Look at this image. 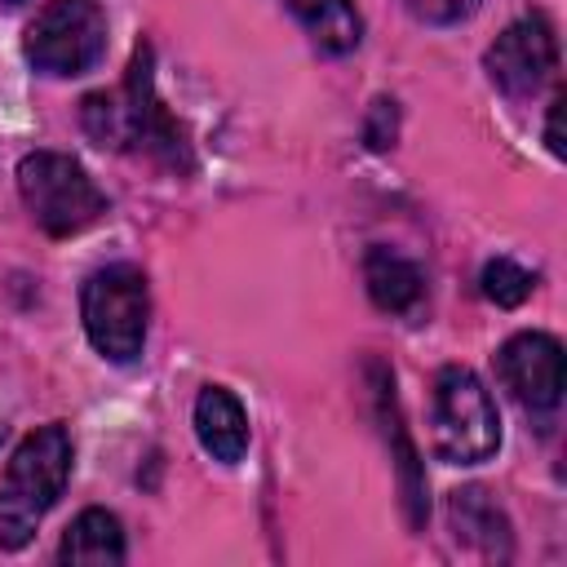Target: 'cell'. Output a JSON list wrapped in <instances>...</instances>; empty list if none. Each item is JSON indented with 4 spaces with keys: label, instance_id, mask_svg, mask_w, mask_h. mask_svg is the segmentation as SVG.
I'll use <instances>...</instances> for the list:
<instances>
[{
    "label": "cell",
    "instance_id": "7c38bea8",
    "mask_svg": "<svg viewBox=\"0 0 567 567\" xmlns=\"http://www.w3.org/2000/svg\"><path fill=\"white\" fill-rule=\"evenodd\" d=\"M292 9V18L306 27V35L315 40V49L323 53H350L363 40V18L350 0H284Z\"/></svg>",
    "mask_w": 567,
    "mask_h": 567
},
{
    "label": "cell",
    "instance_id": "e0dca14e",
    "mask_svg": "<svg viewBox=\"0 0 567 567\" xmlns=\"http://www.w3.org/2000/svg\"><path fill=\"white\" fill-rule=\"evenodd\" d=\"M558 115H563V97L549 106V124H545V142H549V151L563 159V137H558Z\"/></svg>",
    "mask_w": 567,
    "mask_h": 567
},
{
    "label": "cell",
    "instance_id": "6da1fadb",
    "mask_svg": "<svg viewBox=\"0 0 567 567\" xmlns=\"http://www.w3.org/2000/svg\"><path fill=\"white\" fill-rule=\"evenodd\" d=\"M80 120H84V133L97 146H111V151H151L155 159L186 164L182 128L173 124V115L155 97V75H151V49L146 44H137V53H133L128 75H124L120 89H111V93L102 89V93H89L80 102Z\"/></svg>",
    "mask_w": 567,
    "mask_h": 567
},
{
    "label": "cell",
    "instance_id": "ac0fdd59",
    "mask_svg": "<svg viewBox=\"0 0 567 567\" xmlns=\"http://www.w3.org/2000/svg\"><path fill=\"white\" fill-rule=\"evenodd\" d=\"M0 443H4V421H0Z\"/></svg>",
    "mask_w": 567,
    "mask_h": 567
},
{
    "label": "cell",
    "instance_id": "3957f363",
    "mask_svg": "<svg viewBox=\"0 0 567 567\" xmlns=\"http://www.w3.org/2000/svg\"><path fill=\"white\" fill-rule=\"evenodd\" d=\"M18 190H22V204L35 217V226L44 235H53V239L80 235L106 213V195L97 190V182L84 173V164H75L62 151L22 155Z\"/></svg>",
    "mask_w": 567,
    "mask_h": 567
},
{
    "label": "cell",
    "instance_id": "4fadbf2b",
    "mask_svg": "<svg viewBox=\"0 0 567 567\" xmlns=\"http://www.w3.org/2000/svg\"><path fill=\"white\" fill-rule=\"evenodd\" d=\"M447 514H452L456 536L483 545L487 558H509V523H505V514L496 509V501H492L483 487H461V492H452Z\"/></svg>",
    "mask_w": 567,
    "mask_h": 567
},
{
    "label": "cell",
    "instance_id": "5b68a950",
    "mask_svg": "<svg viewBox=\"0 0 567 567\" xmlns=\"http://www.w3.org/2000/svg\"><path fill=\"white\" fill-rule=\"evenodd\" d=\"M501 447V416L487 394V385L461 368L447 363L434 377V452L447 465H478Z\"/></svg>",
    "mask_w": 567,
    "mask_h": 567
},
{
    "label": "cell",
    "instance_id": "ba28073f",
    "mask_svg": "<svg viewBox=\"0 0 567 567\" xmlns=\"http://www.w3.org/2000/svg\"><path fill=\"white\" fill-rule=\"evenodd\" d=\"M496 377L527 412H554L563 399V346L549 332H518L496 350Z\"/></svg>",
    "mask_w": 567,
    "mask_h": 567
},
{
    "label": "cell",
    "instance_id": "52a82bcc",
    "mask_svg": "<svg viewBox=\"0 0 567 567\" xmlns=\"http://www.w3.org/2000/svg\"><path fill=\"white\" fill-rule=\"evenodd\" d=\"M487 80L514 97V102H527L536 97L554 66H558V44H554V31L545 18H518L514 27H505L496 35V44L487 49Z\"/></svg>",
    "mask_w": 567,
    "mask_h": 567
},
{
    "label": "cell",
    "instance_id": "8fae6325",
    "mask_svg": "<svg viewBox=\"0 0 567 567\" xmlns=\"http://www.w3.org/2000/svg\"><path fill=\"white\" fill-rule=\"evenodd\" d=\"M58 558L62 563H84V567H115L124 563V527L111 509H84L62 545H58Z\"/></svg>",
    "mask_w": 567,
    "mask_h": 567
},
{
    "label": "cell",
    "instance_id": "9a60e30c",
    "mask_svg": "<svg viewBox=\"0 0 567 567\" xmlns=\"http://www.w3.org/2000/svg\"><path fill=\"white\" fill-rule=\"evenodd\" d=\"M532 288H536V275L527 266H518L514 257H496L483 266V292H487V301H496L505 310L523 306L532 297Z\"/></svg>",
    "mask_w": 567,
    "mask_h": 567
},
{
    "label": "cell",
    "instance_id": "277c9868",
    "mask_svg": "<svg viewBox=\"0 0 567 567\" xmlns=\"http://www.w3.org/2000/svg\"><path fill=\"white\" fill-rule=\"evenodd\" d=\"M80 315H84V332L102 359L133 363L146 346V319H151L146 275L128 261L93 270L80 292Z\"/></svg>",
    "mask_w": 567,
    "mask_h": 567
},
{
    "label": "cell",
    "instance_id": "d6986e66",
    "mask_svg": "<svg viewBox=\"0 0 567 567\" xmlns=\"http://www.w3.org/2000/svg\"><path fill=\"white\" fill-rule=\"evenodd\" d=\"M4 4H22V0H4Z\"/></svg>",
    "mask_w": 567,
    "mask_h": 567
},
{
    "label": "cell",
    "instance_id": "7a4b0ae2",
    "mask_svg": "<svg viewBox=\"0 0 567 567\" xmlns=\"http://www.w3.org/2000/svg\"><path fill=\"white\" fill-rule=\"evenodd\" d=\"M71 434L62 425H40L27 434L0 478V549H22L35 532V523L53 509L71 478Z\"/></svg>",
    "mask_w": 567,
    "mask_h": 567
},
{
    "label": "cell",
    "instance_id": "8992f818",
    "mask_svg": "<svg viewBox=\"0 0 567 567\" xmlns=\"http://www.w3.org/2000/svg\"><path fill=\"white\" fill-rule=\"evenodd\" d=\"M22 53L40 75H84L106 53V13L97 0H49L22 35Z\"/></svg>",
    "mask_w": 567,
    "mask_h": 567
},
{
    "label": "cell",
    "instance_id": "30bf717a",
    "mask_svg": "<svg viewBox=\"0 0 567 567\" xmlns=\"http://www.w3.org/2000/svg\"><path fill=\"white\" fill-rule=\"evenodd\" d=\"M363 284H368V297L385 310V315H408L421 306V292H425V279L416 270V261H408L403 252L394 248H372L363 257Z\"/></svg>",
    "mask_w": 567,
    "mask_h": 567
},
{
    "label": "cell",
    "instance_id": "5bb4252c",
    "mask_svg": "<svg viewBox=\"0 0 567 567\" xmlns=\"http://www.w3.org/2000/svg\"><path fill=\"white\" fill-rule=\"evenodd\" d=\"M390 390H394V381H390V377H381L377 399H381V416H385V425H390V434H394V443H399V483H403V501H408V523H412V527H421V523H425V478H421L416 452H412V443H408V434H403L399 416H390V399H394Z\"/></svg>",
    "mask_w": 567,
    "mask_h": 567
},
{
    "label": "cell",
    "instance_id": "2e32d148",
    "mask_svg": "<svg viewBox=\"0 0 567 567\" xmlns=\"http://www.w3.org/2000/svg\"><path fill=\"white\" fill-rule=\"evenodd\" d=\"M403 9L425 27H452L478 9V0H403Z\"/></svg>",
    "mask_w": 567,
    "mask_h": 567
},
{
    "label": "cell",
    "instance_id": "9c48e42d",
    "mask_svg": "<svg viewBox=\"0 0 567 567\" xmlns=\"http://www.w3.org/2000/svg\"><path fill=\"white\" fill-rule=\"evenodd\" d=\"M195 434L204 452L221 465H235L248 452V416L244 403L226 385H204L195 399Z\"/></svg>",
    "mask_w": 567,
    "mask_h": 567
}]
</instances>
